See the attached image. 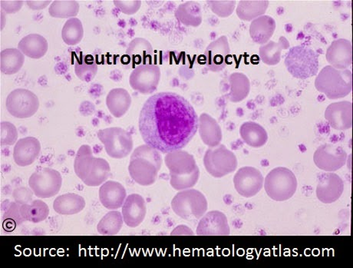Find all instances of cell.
Here are the masks:
<instances>
[{
    "instance_id": "cell-7",
    "label": "cell",
    "mask_w": 353,
    "mask_h": 268,
    "mask_svg": "<svg viewBox=\"0 0 353 268\" xmlns=\"http://www.w3.org/2000/svg\"><path fill=\"white\" fill-rule=\"evenodd\" d=\"M175 214L183 219H201L208 209L207 198L201 191L195 189L180 191L172 202Z\"/></svg>"
},
{
    "instance_id": "cell-4",
    "label": "cell",
    "mask_w": 353,
    "mask_h": 268,
    "mask_svg": "<svg viewBox=\"0 0 353 268\" xmlns=\"http://www.w3.org/2000/svg\"><path fill=\"white\" fill-rule=\"evenodd\" d=\"M315 87L329 99L345 98L352 92V71L349 68L337 70L331 66H325L317 75Z\"/></svg>"
},
{
    "instance_id": "cell-14",
    "label": "cell",
    "mask_w": 353,
    "mask_h": 268,
    "mask_svg": "<svg viewBox=\"0 0 353 268\" xmlns=\"http://www.w3.org/2000/svg\"><path fill=\"white\" fill-rule=\"evenodd\" d=\"M264 178L256 168L246 166L236 171L234 184L237 193L244 198L254 197L263 187Z\"/></svg>"
},
{
    "instance_id": "cell-21",
    "label": "cell",
    "mask_w": 353,
    "mask_h": 268,
    "mask_svg": "<svg viewBox=\"0 0 353 268\" xmlns=\"http://www.w3.org/2000/svg\"><path fill=\"white\" fill-rule=\"evenodd\" d=\"M329 66L337 70H347L352 64V46L348 39H339L331 44L327 51Z\"/></svg>"
},
{
    "instance_id": "cell-20",
    "label": "cell",
    "mask_w": 353,
    "mask_h": 268,
    "mask_svg": "<svg viewBox=\"0 0 353 268\" xmlns=\"http://www.w3.org/2000/svg\"><path fill=\"white\" fill-rule=\"evenodd\" d=\"M121 214L128 227L137 228L144 222L146 217L147 204L145 198L139 194L127 196L122 205Z\"/></svg>"
},
{
    "instance_id": "cell-38",
    "label": "cell",
    "mask_w": 353,
    "mask_h": 268,
    "mask_svg": "<svg viewBox=\"0 0 353 268\" xmlns=\"http://www.w3.org/2000/svg\"><path fill=\"white\" fill-rule=\"evenodd\" d=\"M124 220L121 212L112 210L101 219L97 230L101 236H117L123 227Z\"/></svg>"
},
{
    "instance_id": "cell-19",
    "label": "cell",
    "mask_w": 353,
    "mask_h": 268,
    "mask_svg": "<svg viewBox=\"0 0 353 268\" xmlns=\"http://www.w3.org/2000/svg\"><path fill=\"white\" fill-rule=\"evenodd\" d=\"M325 119L336 130L345 131L352 126V104L349 101L332 103L325 111Z\"/></svg>"
},
{
    "instance_id": "cell-41",
    "label": "cell",
    "mask_w": 353,
    "mask_h": 268,
    "mask_svg": "<svg viewBox=\"0 0 353 268\" xmlns=\"http://www.w3.org/2000/svg\"><path fill=\"white\" fill-rule=\"evenodd\" d=\"M20 206L21 205L17 202H11L6 208L3 218V227L6 230H14L17 226L25 221L21 214H20Z\"/></svg>"
},
{
    "instance_id": "cell-15",
    "label": "cell",
    "mask_w": 353,
    "mask_h": 268,
    "mask_svg": "<svg viewBox=\"0 0 353 268\" xmlns=\"http://www.w3.org/2000/svg\"><path fill=\"white\" fill-rule=\"evenodd\" d=\"M165 163L169 170L170 178L188 176L199 170L194 155L183 149L167 153Z\"/></svg>"
},
{
    "instance_id": "cell-44",
    "label": "cell",
    "mask_w": 353,
    "mask_h": 268,
    "mask_svg": "<svg viewBox=\"0 0 353 268\" xmlns=\"http://www.w3.org/2000/svg\"><path fill=\"white\" fill-rule=\"evenodd\" d=\"M113 3L121 12L128 16L137 13L141 6L140 0H114Z\"/></svg>"
},
{
    "instance_id": "cell-16",
    "label": "cell",
    "mask_w": 353,
    "mask_h": 268,
    "mask_svg": "<svg viewBox=\"0 0 353 268\" xmlns=\"http://www.w3.org/2000/svg\"><path fill=\"white\" fill-rule=\"evenodd\" d=\"M343 191L344 182L338 175L334 173L319 174L316 193L321 202L332 204L336 202L342 196Z\"/></svg>"
},
{
    "instance_id": "cell-11",
    "label": "cell",
    "mask_w": 353,
    "mask_h": 268,
    "mask_svg": "<svg viewBox=\"0 0 353 268\" xmlns=\"http://www.w3.org/2000/svg\"><path fill=\"white\" fill-rule=\"evenodd\" d=\"M63 178L57 170L44 168L34 173L30 178L29 185L34 195L39 198L56 196L62 188Z\"/></svg>"
},
{
    "instance_id": "cell-18",
    "label": "cell",
    "mask_w": 353,
    "mask_h": 268,
    "mask_svg": "<svg viewBox=\"0 0 353 268\" xmlns=\"http://www.w3.org/2000/svg\"><path fill=\"white\" fill-rule=\"evenodd\" d=\"M230 52L228 39L222 36L213 41L207 47L205 58L210 71L219 73L225 70Z\"/></svg>"
},
{
    "instance_id": "cell-47",
    "label": "cell",
    "mask_w": 353,
    "mask_h": 268,
    "mask_svg": "<svg viewBox=\"0 0 353 268\" xmlns=\"http://www.w3.org/2000/svg\"><path fill=\"white\" fill-rule=\"evenodd\" d=\"M51 0H27L26 3L32 10H44L47 6H50Z\"/></svg>"
},
{
    "instance_id": "cell-6",
    "label": "cell",
    "mask_w": 353,
    "mask_h": 268,
    "mask_svg": "<svg viewBox=\"0 0 353 268\" xmlns=\"http://www.w3.org/2000/svg\"><path fill=\"white\" fill-rule=\"evenodd\" d=\"M263 186L271 199L276 202H285L296 193L297 180L289 169L278 167L271 170L264 178Z\"/></svg>"
},
{
    "instance_id": "cell-34",
    "label": "cell",
    "mask_w": 353,
    "mask_h": 268,
    "mask_svg": "<svg viewBox=\"0 0 353 268\" xmlns=\"http://www.w3.org/2000/svg\"><path fill=\"white\" fill-rule=\"evenodd\" d=\"M230 91L228 99L234 103L248 98L250 92V82L245 74L234 73L229 77Z\"/></svg>"
},
{
    "instance_id": "cell-29",
    "label": "cell",
    "mask_w": 353,
    "mask_h": 268,
    "mask_svg": "<svg viewBox=\"0 0 353 268\" xmlns=\"http://www.w3.org/2000/svg\"><path fill=\"white\" fill-rule=\"evenodd\" d=\"M240 135L244 143L254 149L263 147L268 141L267 131L260 124L255 122H247L242 124L240 128Z\"/></svg>"
},
{
    "instance_id": "cell-10",
    "label": "cell",
    "mask_w": 353,
    "mask_h": 268,
    "mask_svg": "<svg viewBox=\"0 0 353 268\" xmlns=\"http://www.w3.org/2000/svg\"><path fill=\"white\" fill-rule=\"evenodd\" d=\"M6 109L17 119H28L35 115L39 107L38 96L26 88H17L6 98Z\"/></svg>"
},
{
    "instance_id": "cell-9",
    "label": "cell",
    "mask_w": 353,
    "mask_h": 268,
    "mask_svg": "<svg viewBox=\"0 0 353 268\" xmlns=\"http://www.w3.org/2000/svg\"><path fill=\"white\" fill-rule=\"evenodd\" d=\"M203 166L210 175L219 178L234 173L239 162L234 153L221 144L206 151L203 156Z\"/></svg>"
},
{
    "instance_id": "cell-45",
    "label": "cell",
    "mask_w": 353,
    "mask_h": 268,
    "mask_svg": "<svg viewBox=\"0 0 353 268\" xmlns=\"http://www.w3.org/2000/svg\"><path fill=\"white\" fill-rule=\"evenodd\" d=\"M33 195V191L30 188L19 187L12 192L15 202L20 205L31 202Z\"/></svg>"
},
{
    "instance_id": "cell-35",
    "label": "cell",
    "mask_w": 353,
    "mask_h": 268,
    "mask_svg": "<svg viewBox=\"0 0 353 268\" xmlns=\"http://www.w3.org/2000/svg\"><path fill=\"white\" fill-rule=\"evenodd\" d=\"M0 70L4 75H15L25 63V55L19 49H6L0 53Z\"/></svg>"
},
{
    "instance_id": "cell-22",
    "label": "cell",
    "mask_w": 353,
    "mask_h": 268,
    "mask_svg": "<svg viewBox=\"0 0 353 268\" xmlns=\"http://www.w3.org/2000/svg\"><path fill=\"white\" fill-rule=\"evenodd\" d=\"M40 153V142L35 137H26L16 143L13 160L19 167L30 166L37 160Z\"/></svg>"
},
{
    "instance_id": "cell-33",
    "label": "cell",
    "mask_w": 353,
    "mask_h": 268,
    "mask_svg": "<svg viewBox=\"0 0 353 268\" xmlns=\"http://www.w3.org/2000/svg\"><path fill=\"white\" fill-rule=\"evenodd\" d=\"M269 4L268 0H241L236 10V16L243 21L252 22L265 15Z\"/></svg>"
},
{
    "instance_id": "cell-13",
    "label": "cell",
    "mask_w": 353,
    "mask_h": 268,
    "mask_svg": "<svg viewBox=\"0 0 353 268\" xmlns=\"http://www.w3.org/2000/svg\"><path fill=\"white\" fill-rule=\"evenodd\" d=\"M347 157V153L341 146L323 144L316 150L314 161L318 169L325 173H334L345 166Z\"/></svg>"
},
{
    "instance_id": "cell-40",
    "label": "cell",
    "mask_w": 353,
    "mask_h": 268,
    "mask_svg": "<svg viewBox=\"0 0 353 268\" xmlns=\"http://www.w3.org/2000/svg\"><path fill=\"white\" fill-rule=\"evenodd\" d=\"M84 37L83 25L78 18L67 20L62 30V37L68 46L78 45Z\"/></svg>"
},
{
    "instance_id": "cell-43",
    "label": "cell",
    "mask_w": 353,
    "mask_h": 268,
    "mask_svg": "<svg viewBox=\"0 0 353 268\" xmlns=\"http://www.w3.org/2000/svg\"><path fill=\"white\" fill-rule=\"evenodd\" d=\"M1 128V143L2 146H11L16 145L18 142V131L17 127L12 123L9 122H2L0 124Z\"/></svg>"
},
{
    "instance_id": "cell-28",
    "label": "cell",
    "mask_w": 353,
    "mask_h": 268,
    "mask_svg": "<svg viewBox=\"0 0 353 268\" xmlns=\"http://www.w3.org/2000/svg\"><path fill=\"white\" fill-rule=\"evenodd\" d=\"M126 56L134 64H149L154 55L153 47L148 40L144 38H135L128 46Z\"/></svg>"
},
{
    "instance_id": "cell-12",
    "label": "cell",
    "mask_w": 353,
    "mask_h": 268,
    "mask_svg": "<svg viewBox=\"0 0 353 268\" xmlns=\"http://www.w3.org/2000/svg\"><path fill=\"white\" fill-rule=\"evenodd\" d=\"M161 72L158 65L144 64L134 68L129 77L133 90L143 95L154 93L159 85Z\"/></svg>"
},
{
    "instance_id": "cell-3",
    "label": "cell",
    "mask_w": 353,
    "mask_h": 268,
    "mask_svg": "<svg viewBox=\"0 0 353 268\" xmlns=\"http://www.w3.org/2000/svg\"><path fill=\"white\" fill-rule=\"evenodd\" d=\"M74 171L87 186L97 187L107 181L111 167L105 160L94 157L90 146L83 145L74 157Z\"/></svg>"
},
{
    "instance_id": "cell-42",
    "label": "cell",
    "mask_w": 353,
    "mask_h": 268,
    "mask_svg": "<svg viewBox=\"0 0 353 268\" xmlns=\"http://www.w3.org/2000/svg\"><path fill=\"white\" fill-rule=\"evenodd\" d=\"M207 3L210 10L221 18L232 15L236 4L235 0H209Z\"/></svg>"
},
{
    "instance_id": "cell-1",
    "label": "cell",
    "mask_w": 353,
    "mask_h": 268,
    "mask_svg": "<svg viewBox=\"0 0 353 268\" xmlns=\"http://www.w3.org/2000/svg\"><path fill=\"white\" fill-rule=\"evenodd\" d=\"M198 114L183 96L161 92L151 96L142 107L139 127L147 145L167 154L183 149L199 130Z\"/></svg>"
},
{
    "instance_id": "cell-17",
    "label": "cell",
    "mask_w": 353,
    "mask_h": 268,
    "mask_svg": "<svg viewBox=\"0 0 353 268\" xmlns=\"http://www.w3.org/2000/svg\"><path fill=\"white\" fill-rule=\"evenodd\" d=\"M199 236H228L230 235L227 216L220 211L206 212L201 219L196 231Z\"/></svg>"
},
{
    "instance_id": "cell-8",
    "label": "cell",
    "mask_w": 353,
    "mask_h": 268,
    "mask_svg": "<svg viewBox=\"0 0 353 268\" xmlns=\"http://www.w3.org/2000/svg\"><path fill=\"white\" fill-rule=\"evenodd\" d=\"M98 138L103 144L107 155L114 160H121L132 153V135L125 129L112 127L99 131Z\"/></svg>"
},
{
    "instance_id": "cell-26",
    "label": "cell",
    "mask_w": 353,
    "mask_h": 268,
    "mask_svg": "<svg viewBox=\"0 0 353 268\" xmlns=\"http://www.w3.org/2000/svg\"><path fill=\"white\" fill-rule=\"evenodd\" d=\"M132 96L125 88H113L106 96V106L114 118H121L130 108Z\"/></svg>"
},
{
    "instance_id": "cell-27",
    "label": "cell",
    "mask_w": 353,
    "mask_h": 268,
    "mask_svg": "<svg viewBox=\"0 0 353 268\" xmlns=\"http://www.w3.org/2000/svg\"><path fill=\"white\" fill-rule=\"evenodd\" d=\"M18 49L25 55V57L39 59L45 57L48 52L49 44L43 36L32 33L20 40Z\"/></svg>"
},
{
    "instance_id": "cell-37",
    "label": "cell",
    "mask_w": 353,
    "mask_h": 268,
    "mask_svg": "<svg viewBox=\"0 0 353 268\" xmlns=\"http://www.w3.org/2000/svg\"><path fill=\"white\" fill-rule=\"evenodd\" d=\"M50 211L49 206L42 200H34L20 206V214L25 221L35 224L45 221Z\"/></svg>"
},
{
    "instance_id": "cell-23",
    "label": "cell",
    "mask_w": 353,
    "mask_h": 268,
    "mask_svg": "<svg viewBox=\"0 0 353 268\" xmlns=\"http://www.w3.org/2000/svg\"><path fill=\"white\" fill-rule=\"evenodd\" d=\"M127 198V192L121 183L108 181L101 185L99 199L101 204L108 210H117L122 207Z\"/></svg>"
},
{
    "instance_id": "cell-32",
    "label": "cell",
    "mask_w": 353,
    "mask_h": 268,
    "mask_svg": "<svg viewBox=\"0 0 353 268\" xmlns=\"http://www.w3.org/2000/svg\"><path fill=\"white\" fill-rule=\"evenodd\" d=\"M290 46L289 41L284 37H281L278 42L270 40L266 44L261 46L260 59L264 64L276 66L281 61L282 52L289 49Z\"/></svg>"
},
{
    "instance_id": "cell-25",
    "label": "cell",
    "mask_w": 353,
    "mask_h": 268,
    "mask_svg": "<svg viewBox=\"0 0 353 268\" xmlns=\"http://www.w3.org/2000/svg\"><path fill=\"white\" fill-rule=\"evenodd\" d=\"M276 22L274 18L263 15L251 22L250 36L256 44L261 46L269 42L276 30Z\"/></svg>"
},
{
    "instance_id": "cell-48",
    "label": "cell",
    "mask_w": 353,
    "mask_h": 268,
    "mask_svg": "<svg viewBox=\"0 0 353 268\" xmlns=\"http://www.w3.org/2000/svg\"><path fill=\"white\" fill-rule=\"evenodd\" d=\"M171 236H194V233L187 225L181 224L172 231Z\"/></svg>"
},
{
    "instance_id": "cell-5",
    "label": "cell",
    "mask_w": 353,
    "mask_h": 268,
    "mask_svg": "<svg viewBox=\"0 0 353 268\" xmlns=\"http://www.w3.org/2000/svg\"><path fill=\"white\" fill-rule=\"evenodd\" d=\"M284 63L290 75L299 79L315 77L320 67L319 55L314 50L304 46L291 48Z\"/></svg>"
},
{
    "instance_id": "cell-46",
    "label": "cell",
    "mask_w": 353,
    "mask_h": 268,
    "mask_svg": "<svg viewBox=\"0 0 353 268\" xmlns=\"http://www.w3.org/2000/svg\"><path fill=\"white\" fill-rule=\"evenodd\" d=\"M23 3V0H1L0 6L6 15H14L22 9Z\"/></svg>"
},
{
    "instance_id": "cell-31",
    "label": "cell",
    "mask_w": 353,
    "mask_h": 268,
    "mask_svg": "<svg viewBox=\"0 0 353 268\" xmlns=\"http://www.w3.org/2000/svg\"><path fill=\"white\" fill-rule=\"evenodd\" d=\"M174 16L181 24L185 26L198 27L203 21L201 6L195 1L181 3L175 10Z\"/></svg>"
},
{
    "instance_id": "cell-2",
    "label": "cell",
    "mask_w": 353,
    "mask_h": 268,
    "mask_svg": "<svg viewBox=\"0 0 353 268\" xmlns=\"http://www.w3.org/2000/svg\"><path fill=\"white\" fill-rule=\"evenodd\" d=\"M162 164L159 151L145 144L135 149L132 153L129 174L141 186H150L157 181Z\"/></svg>"
},
{
    "instance_id": "cell-30",
    "label": "cell",
    "mask_w": 353,
    "mask_h": 268,
    "mask_svg": "<svg viewBox=\"0 0 353 268\" xmlns=\"http://www.w3.org/2000/svg\"><path fill=\"white\" fill-rule=\"evenodd\" d=\"M85 199L79 195L67 193L60 195L55 199L53 209L59 215H77L85 208Z\"/></svg>"
},
{
    "instance_id": "cell-36",
    "label": "cell",
    "mask_w": 353,
    "mask_h": 268,
    "mask_svg": "<svg viewBox=\"0 0 353 268\" xmlns=\"http://www.w3.org/2000/svg\"><path fill=\"white\" fill-rule=\"evenodd\" d=\"M74 73L81 81L90 82L96 77L99 70L96 59L91 55L80 53L79 57L74 60Z\"/></svg>"
},
{
    "instance_id": "cell-24",
    "label": "cell",
    "mask_w": 353,
    "mask_h": 268,
    "mask_svg": "<svg viewBox=\"0 0 353 268\" xmlns=\"http://www.w3.org/2000/svg\"><path fill=\"white\" fill-rule=\"evenodd\" d=\"M198 131L202 142L209 148L221 145L223 139L222 130L213 117L202 113L199 119Z\"/></svg>"
},
{
    "instance_id": "cell-39",
    "label": "cell",
    "mask_w": 353,
    "mask_h": 268,
    "mask_svg": "<svg viewBox=\"0 0 353 268\" xmlns=\"http://www.w3.org/2000/svg\"><path fill=\"white\" fill-rule=\"evenodd\" d=\"M80 6L76 0H55L50 6L49 13L53 18H76Z\"/></svg>"
}]
</instances>
